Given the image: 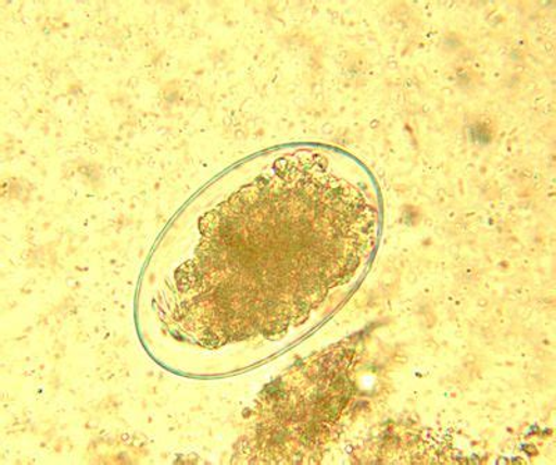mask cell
<instances>
[{
  "label": "cell",
  "mask_w": 556,
  "mask_h": 465,
  "mask_svg": "<svg viewBox=\"0 0 556 465\" xmlns=\"http://www.w3.org/2000/svg\"><path fill=\"white\" fill-rule=\"evenodd\" d=\"M211 266L222 341L300 324L364 268L377 240L366 192L315 153L277 161L217 211Z\"/></svg>",
  "instance_id": "1"
}]
</instances>
